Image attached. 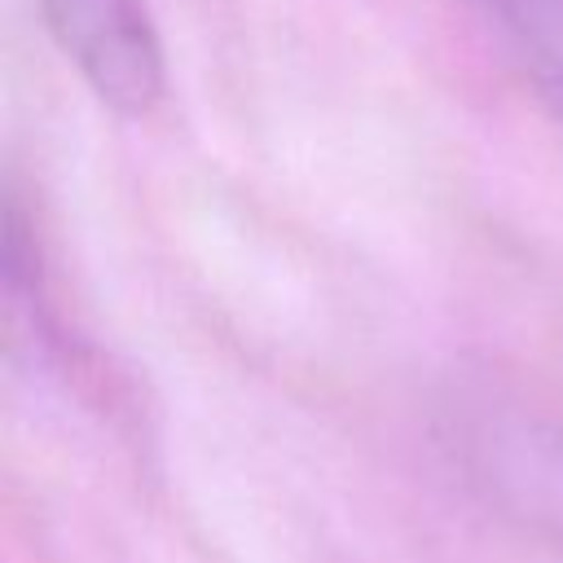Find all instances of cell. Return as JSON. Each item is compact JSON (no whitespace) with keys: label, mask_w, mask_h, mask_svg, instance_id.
I'll return each mask as SVG.
<instances>
[{"label":"cell","mask_w":563,"mask_h":563,"mask_svg":"<svg viewBox=\"0 0 563 563\" xmlns=\"http://www.w3.org/2000/svg\"><path fill=\"white\" fill-rule=\"evenodd\" d=\"M75 75L114 114H145L163 97V48L145 0H40Z\"/></svg>","instance_id":"6da1fadb"},{"label":"cell","mask_w":563,"mask_h":563,"mask_svg":"<svg viewBox=\"0 0 563 563\" xmlns=\"http://www.w3.org/2000/svg\"><path fill=\"white\" fill-rule=\"evenodd\" d=\"M484 9L506 31L537 92L563 119V0H484Z\"/></svg>","instance_id":"7a4b0ae2"}]
</instances>
